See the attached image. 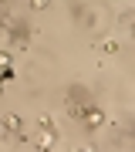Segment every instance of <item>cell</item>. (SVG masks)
Returning a JSON list of instances; mask_svg holds the SVG:
<instances>
[{
    "instance_id": "obj_3",
    "label": "cell",
    "mask_w": 135,
    "mask_h": 152,
    "mask_svg": "<svg viewBox=\"0 0 135 152\" xmlns=\"http://www.w3.org/2000/svg\"><path fill=\"white\" fill-rule=\"evenodd\" d=\"M0 64H10V58H7V54H0Z\"/></svg>"
},
{
    "instance_id": "obj_2",
    "label": "cell",
    "mask_w": 135,
    "mask_h": 152,
    "mask_svg": "<svg viewBox=\"0 0 135 152\" xmlns=\"http://www.w3.org/2000/svg\"><path fill=\"white\" fill-rule=\"evenodd\" d=\"M34 7H37V10H44V7H47V0H34Z\"/></svg>"
},
{
    "instance_id": "obj_1",
    "label": "cell",
    "mask_w": 135,
    "mask_h": 152,
    "mask_svg": "<svg viewBox=\"0 0 135 152\" xmlns=\"http://www.w3.org/2000/svg\"><path fill=\"white\" fill-rule=\"evenodd\" d=\"M4 129H10V132H20V118H17V115H7V118H4Z\"/></svg>"
}]
</instances>
